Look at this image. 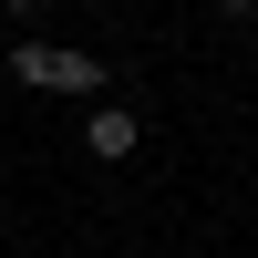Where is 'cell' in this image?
Returning <instances> with one entry per match:
<instances>
[{
  "mask_svg": "<svg viewBox=\"0 0 258 258\" xmlns=\"http://www.w3.org/2000/svg\"><path fill=\"white\" fill-rule=\"evenodd\" d=\"M217 11H227V21H248V11H258V0H217Z\"/></svg>",
  "mask_w": 258,
  "mask_h": 258,
  "instance_id": "3",
  "label": "cell"
},
{
  "mask_svg": "<svg viewBox=\"0 0 258 258\" xmlns=\"http://www.w3.org/2000/svg\"><path fill=\"white\" fill-rule=\"evenodd\" d=\"M11 73L41 83V93H103V62H93V52H52V41H21Z\"/></svg>",
  "mask_w": 258,
  "mask_h": 258,
  "instance_id": "1",
  "label": "cell"
},
{
  "mask_svg": "<svg viewBox=\"0 0 258 258\" xmlns=\"http://www.w3.org/2000/svg\"><path fill=\"white\" fill-rule=\"evenodd\" d=\"M83 145H93L103 165H124V155H135V145H145V124L124 114V103H93V124H83Z\"/></svg>",
  "mask_w": 258,
  "mask_h": 258,
  "instance_id": "2",
  "label": "cell"
}]
</instances>
